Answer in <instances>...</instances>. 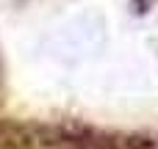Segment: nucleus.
Wrapping results in <instances>:
<instances>
[]
</instances>
